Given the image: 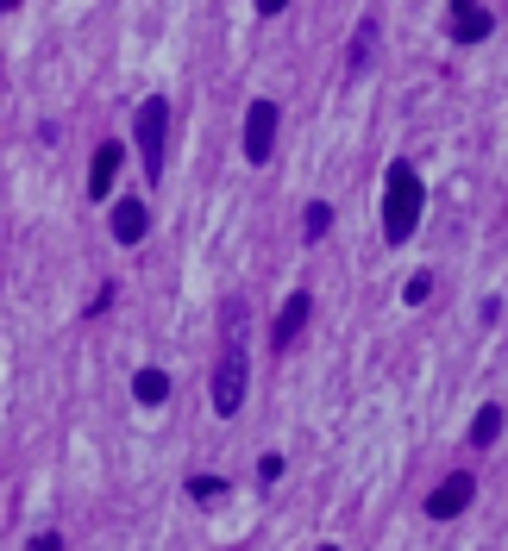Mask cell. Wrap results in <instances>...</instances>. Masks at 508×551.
Here are the masks:
<instances>
[{
  "label": "cell",
  "instance_id": "obj_1",
  "mask_svg": "<svg viewBox=\"0 0 508 551\" xmlns=\"http://www.w3.org/2000/svg\"><path fill=\"white\" fill-rule=\"evenodd\" d=\"M421 207H427V188L414 176V163H389V176H383V238L389 245H408L414 238Z\"/></svg>",
  "mask_w": 508,
  "mask_h": 551
},
{
  "label": "cell",
  "instance_id": "obj_2",
  "mask_svg": "<svg viewBox=\"0 0 508 551\" xmlns=\"http://www.w3.org/2000/svg\"><path fill=\"white\" fill-rule=\"evenodd\" d=\"M132 132H138L145 182H164V151H170V101H164V94H145V107L132 113Z\"/></svg>",
  "mask_w": 508,
  "mask_h": 551
},
{
  "label": "cell",
  "instance_id": "obj_3",
  "mask_svg": "<svg viewBox=\"0 0 508 551\" xmlns=\"http://www.w3.org/2000/svg\"><path fill=\"white\" fill-rule=\"evenodd\" d=\"M276 126H283L276 101H251V107H245V163H270V151H276Z\"/></svg>",
  "mask_w": 508,
  "mask_h": 551
},
{
  "label": "cell",
  "instance_id": "obj_4",
  "mask_svg": "<svg viewBox=\"0 0 508 551\" xmlns=\"http://www.w3.org/2000/svg\"><path fill=\"white\" fill-rule=\"evenodd\" d=\"M471 501H477V476H471V470H452L446 483L427 495V520H458Z\"/></svg>",
  "mask_w": 508,
  "mask_h": 551
},
{
  "label": "cell",
  "instance_id": "obj_5",
  "mask_svg": "<svg viewBox=\"0 0 508 551\" xmlns=\"http://www.w3.org/2000/svg\"><path fill=\"white\" fill-rule=\"evenodd\" d=\"M214 407L220 414H239L245 407V351L226 345V357L214 364Z\"/></svg>",
  "mask_w": 508,
  "mask_h": 551
},
{
  "label": "cell",
  "instance_id": "obj_6",
  "mask_svg": "<svg viewBox=\"0 0 508 551\" xmlns=\"http://www.w3.org/2000/svg\"><path fill=\"white\" fill-rule=\"evenodd\" d=\"M446 32H452V44H483V38L496 32V13L483 7V0H452Z\"/></svg>",
  "mask_w": 508,
  "mask_h": 551
},
{
  "label": "cell",
  "instance_id": "obj_7",
  "mask_svg": "<svg viewBox=\"0 0 508 551\" xmlns=\"http://www.w3.org/2000/svg\"><path fill=\"white\" fill-rule=\"evenodd\" d=\"M120 163H126V145H113V138H107V145L95 151V163H88V195H95V201L113 195V176H120Z\"/></svg>",
  "mask_w": 508,
  "mask_h": 551
},
{
  "label": "cell",
  "instance_id": "obj_8",
  "mask_svg": "<svg viewBox=\"0 0 508 551\" xmlns=\"http://www.w3.org/2000/svg\"><path fill=\"white\" fill-rule=\"evenodd\" d=\"M308 314H314V301L295 289L289 301H283V314H276V351H289L295 339H302V326H308Z\"/></svg>",
  "mask_w": 508,
  "mask_h": 551
},
{
  "label": "cell",
  "instance_id": "obj_9",
  "mask_svg": "<svg viewBox=\"0 0 508 551\" xmlns=\"http://www.w3.org/2000/svg\"><path fill=\"white\" fill-rule=\"evenodd\" d=\"M145 226H151L145 201H120V207H113V238H120V245H138V238H145Z\"/></svg>",
  "mask_w": 508,
  "mask_h": 551
},
{
  "label": "cell",
  "instance_id": "obj_10",
  "mask_svg": "<svg viewBox=\"0 0 508 551\" xmlns=\"http://www.w3.org/2000/svg\"><path fill=\"white\" fill-rule=\"evenodd\" d=\"M132 395H138V407H164L170 401V376L164 370H138L132 376Z\"/></svg>",
  "mask_w": 508,
  "mask_h": 551
},
{
  "label": "cell",
  "instance_id": "obj_11",
  "mask_svg": "<svg viewBox=\"0 0 508 551\" xmlns=\"http://www.w3.org/2000/svg\"><path fill=\"white\" fill-rule=\"evenodd\" d=\"M502 420H508L502 407H477V420H471V445H477V451H490V445L502 439Z\"/></svg>",
  "mask_w": 508,
  "mask_h": 551
},
{
  "label": "cell",
  "instance_id": "obj_12",
  "mask_svg": "<svg viewBox=\"0 0 508 551\" xmlns=\"http://www.w3.org/2000/svg\"><path fill=\"white\" fill-rule=\"evenodd\" d=\"M371 44H377V19H364L358 38H352V51H345V69H352V76H364V63H371Z\"/></svg>",
  "mask_w": 508,
  "mask_h": 551
},
{
  "label": "cell",
  "instance_id": "obj_13",
  "mask_svg": "<svg viewBox=\"0 0 508 551\" xmlns=\"http://www.w3.org/2000/svg\"><path fill=\"white\" fill-rule=\"evenodd\" d=\"M327 232H333V207H327V201H308V213H302V238H308V245H320Z\"/></svg>",
  "mask_w": 508,
  "mask_h": 551
},
{
  "label": "cell",
  "instance_id": "obj_14",
  "mask_svg": "<svg viewBox=\"0 0 508 551\" xmlns=\"http://www.w3.org/2000/svg\"><path fill=\"white\" fill-rule=\"evenodd\" d=\"M220 495H226L220 476H189V501H220Z\"/></svg>",
  "mask_w": 508,
  "mask_h": 551
},
{
  "label": "cell",
  "instance_id": "obj_15",
  "mask_svg": "<svg viewBox=\"0 0 508 551\" xmlns=\"http://www.w3.org/2000/svg\"><path fill=\"white\" fill-rule=\"evenodd\" d=\"M258 483H283V458H276V451H270V458L258 464Z\"/></svg>",
  "mask_w": 508,
  "mask_h": 551
},
{
  "label": "cell",
  "instance_id": "obj_16",
  "mask_svg": "<svg viewBox=\"0 0 508 551\" xmlns=\"http://www.w3.org/2000/svg\"><path fill=\"white\" fill-rule=\"evenodd\" d=\"M433 295V276H408V301H427Z\"/></svg>",
  "mask_w": 508,
  "mask_h": 551
},
{
  "label": "cell",
  "instance_id": "obj_17",
  "mask_svg": "<svg viewBox=\"0 0 508 551\" xmlns=\"http://www.w3.org/2000/svg\"><path fill=\"white\" fill-rule=\"evenodd\" d=\"M26 551H63V539H57V533H38V539H32Z\"/></svg>",
  "mask_w": 508,
  "mask_h": 551
},
{
  "label": "cell",
  "instance_id": "obj_18",
  "mask_svg": "<svg viewBox=\"0 0 508 551\" xmlns=\"http://www.w3.org/2000/svg\"><path fill=\"white\" fill-rule=\"evenodd\" d=\"M283 7H289V0H258V13H264V19H276Z\"/></svg>",
  "mask_w": 508,
  "mask_h": 551
},
{
  "label": "cell",
  "instance_id": "obj_19",
  "mask_svg": "<svg viewBox=\"0 0 508 551\" xmlns=\"http://www.w3.org/2000/svg\"><path fill=\"white\" fill-rule=\"evenodd\" d=\"M13 7H19V0H0V13H13Z\"/></svg>",
  "mask_w": 508,
  "mask_h": 551
}]
</instances>
